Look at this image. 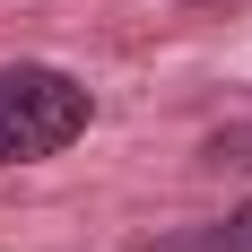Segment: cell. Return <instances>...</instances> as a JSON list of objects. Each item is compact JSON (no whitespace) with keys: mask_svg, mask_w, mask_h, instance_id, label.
Masks as SVG:
<instances>
[{"mask_svg":"<svg viewBox=\"0 0 252 252\" xmlns=\"http://www.w3.org/2000/svg\"><path fill=\"white\" fill-rule=\"evenodd\" d=\"M96 122L87 78L52 70V61H9L0 70V174L9 165H44V157L78 148Z\"/></svg>","mask_w":252,"mask_h":252,"instance_id":"cell-1","label":"cell"},{"mask_svg":"<svg viewBox=\"0 0 252 252\" xmlns=\"http://www.w3.org/2000/svg\"><path fill=\"white\" fill-rule=\"evenodd\" d=\"M157 252H252V200L209 218V226H191V235H174V244H157Z\"/></svg>","mask_w":252,"mask_h":252,"instance_id":"cell-2","label":"cell"}]
</instances>
